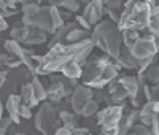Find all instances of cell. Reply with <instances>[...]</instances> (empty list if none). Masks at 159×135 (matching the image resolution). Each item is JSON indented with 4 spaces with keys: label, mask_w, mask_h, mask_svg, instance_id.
I'll list each match as a JSON object with an SVG mask.
<instances>
[{
    "label": "cell",
    "mask_w": 159,
    "mask_h": 135,
    "mask_svg": "<svg viewBox=\"0 0 159 135\" xmlns=\"http://www.w3.org/2000/svg\"><path fill=\"white\" fill-rule=\"evenodd\" d=\"M96 48L92 38H88L84 42L78 43H59L48 49V52L42 57V62L37 65L35 75L46 76L51 73L62 72V69L70 62L83 64L89 59L92 49Z\"/></svg>",
    "instance_id": "1"
},
{
    "label": "cell",
    "mask_w": 159,
    "mask_h": 135,
    "mask_svg": "<svg viewBox=\"0 0 159 135\" xmlns=\"http://www.w3.org/2000/svg\"><path fill=\"white\" fill-rule=\"evenodd\" d=\"M151 16H153L151 0H126L118 27L121 32L129 29H134L139 32L148 30Z\"/></svg>",
    "instance_id": "2"
},
{
    "label": "cell",
    "mask_w": 159,
    "mask_h": 135,
    "mask_svg": "<svg viewBox=\"0 0 159 135\" xmlns=\"http://www.w3.org/2000/svg\"><path fill=\"white\" fill-rule=\"evenodd\" d=\"M91 38L94 42L96 48H99L103 54L110 56L113 61L118 59L121 48L124 46L123 43V32L119 30L118 24L113 21H100L97 25H94L91 34Z\"/></svg>",
    "instance_id": "3"
},
{
    "label": "cell",
    "mask_w": 159,
    "mask_h": 135,
    "mask_svg": "<svg viewBox=\"0 0 159 135\" xmlns=\"http://www.w3.org/2000/svg\"><path fill=\"white\" fill-rule=\"evenodd\" d=\"M61 118L59 113L49 100H45L40 103L38 111L34 118V126L42 135H54L56 130L61 127Z\"/></svg>",
    "instance_id": "4"
},
{
    "label": "cell",
    "mask_w": 159,
    "mask_h": 135,
    "mask_svg": "<svg viewBox=\"0 0 159 135\" xmlns=\"http://www.w3.org/2000/svg\"><path fill=\"white\" fill-rule=\"evenodd\" d=\"M126 115V103L119 105H110L105 106L97 113V126L102 129H110V127H118Z\"/></svg>",
    "instance_id": "5"
},
{
    "label": "cell",
    "mask_w": 159,
    "mask_h": 135,
    "mask_svg": "<svg viewBox=\"0 0 159 135\" xmlns=\"http://www.w3.org/2000/svg\"><path fill=\"white\" fill-rule=\"evenodd\" d=\"M94 99V89L86 86V84H80L75 88L73 94L70 96V106H72V111L76 113L78 116H81L83 113V108L84 105Z\"/></svg>",
    "instance_id": "6"
},
{
    "label": "cell",
    "mask_w": 159,
    "mask_h": 135,
    "mask_svg": "<svg viewBox=\"0 0 159 135\" xmlns=\"http://www.w3.org/2000/svg\"><path fill=\"white\" fill-rule=\"evenodd\" d=\"M29 27H35V29H40L46 34L54 35L56 29L54 24H52V16H51V7L49 5H42L40 11L35 15V18L29 22Z\"/></svg>",
    "instance_id": "7"
},
{
    "label": "cell",
    "mask_w": 159,
    "mask_h": 135,
    "mask_svg": "<svg viewBox=\"0 0 159 135\" xmlns=\"http://www.w3.org/2000/svg\"><path fill=\"white\" fill-rule=\"evenodd\" d=\"M118 72H119L118 65H116L115 62H110V64H107V65H103L102 70L99 72V75L92 79V81H89L86 86H89V88H92V89H103L105 86L110 84V81H113V79L118 78Z\"/></svg>",
    "instance_id": "8"
},
{
    "label": "cell",
    "mask_w": 159,
    "mask_h": 135,
    "mask_svg": "<svg viewBox=\"0 0 159 135\" xmlns=\"http://www.w3.org/2000/svg\"><path fill=\"white\" fill-rule=\"evenodd\" d=\"M132 54L139 59V61H143V59H150L153 56H157V46L154 45V42L148 37V35H145V37H140L137 42L134 43V46L130 48Z\"/></svg>",
    "instance_id": "9"
},
{
    "label": "cell",
    "mask_w": 159,
    "mask_h": 135,
    "mask_svg": "<svg viewBox=\"0 0 159 135\" xmlns=\"http://www.w3.org/2000/svg\"><path fill=\"white\" fill-rule=\"evenodd\" d=\"M107 13V7H105L100 0H92L89 5L84 7V13L83 16L88 19V22L91 25H97L100 21H103V15Z\"/></svg>",
    "instance_id": "10"
},
{
    "label": "cell",
    "mask_w": 159,
    "mask_h": 135,
    "mask_svg": "<svg viewBox=\"0 0 159 135\" xmlns=\"http://www.w3.org/2000/svg\"><path fill=\"white\" fill-rule=\"evenodd\" d=\"M115 64L118 65V69H127V70H139L140 61L132 54V51L127 46L121 48V52H119L118 59H115Z\"/></svg>",
    "instance_id": "11"
},
{
    "label": "cell",
    "mask_w": 159,
    "mask_h": 135,
    "mask_svg": "<svg viewBox=\"0 0 159 135\" xmlns=\"http://www.w3.org/2000/svg\"><path fill=\"white\" fill-rule=\"evenodd\" d=\"M75 89L72 88H67L62 81H59V83H51L49 88H48V100L52 103V105H56L59 103L61 100H64L65 97H69L72 96Z\"/></svg>",
    "instance_id": "12"
},
{
    "label": "cell",
    "mask_w": 159,
    "mask_h": 135,
    "mask_svg": "<svg viewBox=\"0 0 159 135\" xmlns=\"http://www.w3.org/2000/svg\"><path fill=\"white\" fill-rule=\"evenodd\" d=\"M21 105H22V100H21V96L19 94H13V96H10L7 100H5V110L8 113V116L15 121V124L19 126L21 124Z\"/></svg>",
    "instance_id": "13"
},
{
    "label": "cell",
    "mask_w": 159,
    "mask_h": 135,
    "mask_svg": "<svg viewBox=\"0 0 159 135\" xmlns=\"http://www.w3.org/2000/svg\"><path fill=\"white\" fill-rule=\"evenodd\" d=\"M108 94L111 96V100H113L115 105H119V103H123L126 99H129V94L124 89V86H123V83H121V79H119V78L110 81V84H108Z\"/></svg>",
    "instance_id": "14"
},
{
    "label": "cell",
    "mask_w": 159,
    "mask_h": 135,
    "mask_svg": "<svg viewBox=\"0 0 159 135\" xmlns=\"http://www.w3.org/2000/svg\"><path fill=\"white\" fill-rule=\"evenodd\" d=\"M76 27H78L76 21H69V22H65L62 27H59L57 32H56L54 35H52L51 42L48 43V49H49V48H52L54 45L65 43V42H67V37H69V34H70L73 29H76Z\"/></svg>",
    "instance_id": "15"
},
{
    "label": "cell",
    "mask_w": 159,
    "mask_h": 135,
    "mask_svg": "<svg viewBox=\"0 0 159 135\" xmlns=\"http://www.w3.org/2000/svg\"><path fill=\"white\" fill-rule=\"evenodd\" d=\"M46 38H48V34H46V32L27 25V30H25V37H24L22 45H25V46L43 45V43H46Z\"/></svg>",
    "instance_id": "16"
},
{
    "label": "cell",
    "mask_w": 159,
    "mask_h": 135,
    "mask_svg": "<svg viewBox=\"0 0 159 135\" xmlns=\"http://www.w3.org/2000/svg\"><path fill=\"white\" fill-rule=\"evenodd\" d=\"M159 119V115L156 113L154 110V100L151 102H147L142 108H140V123L145 124V126H153L154 121Z\"/></svg>",
    "instance_id": "17"
},
{
    "label": "cell",
    "mask_w": 159,
    "mask_h": 135,
    "mask_svg": "<svg viewBox=\"0 0 159 135\" xmlns=\"http://www.w3.org/2000/svg\"><path fill=\"white\" fill-rule=\"evenodd\" d=\"M119 79H121L124 89L127 91L129 99L135 97L137 94L142 91V88H143V86L140 84V81H139V76H119Z\"/></svg>",
    "instance_id": "18"
},
{
    "label": "cell",
    "mask_w": 159,
    "mask_h": 135,
    "mask_svg": "<svg viewBox=\"0 0 159 135\" xmlns=\"http://www.w3.org/2000/svg\"><path fill=\"white\" fill-rule=\"evenodd\" d=\"M32 88H34V97H35V102L37 103H42L45 100H48V89L42 84V81L38 79V75H34L32 78ZM40 106V105H38Z\"/></svg>",
    "instance_id": "19"
},
{
    "label": "cell",
    "mask_w": 159,
    "mask_h": 135,
    "mask_svg": "<svg viewBox=\"0 0 159 135\" xmlns=\"http://www.w3.org/2000/svg\"><path fill=\"white\" fill-rule=\"evenodd\" d=\"M65 78H69V79H80L83 76V64H80V62H70L67 64L62 69L61 72Z\"/></svg>",
    "instance_id": "20"
},
{
    "label": "cell",
    "mask_w": 159,
    "mask_h": 135,
    "mask_svg": "<svg viewBox=\"0 0 159 135\" xmlns=\"http://www.w3.org/2000/svg\"><path fill=\"white\" fill-rule=\"evenodd\" d=\"M19 96H21L22 103L29 105L30 108L38 106V103L35 102V97H34V88H32V83H25V84L19 86Z\"/></svg>",
    "instance_id": "21"
},
{
    "label": "cell",
    "mask_w": 159,
    "mask_h": 135,
    "mask_svg": "<svg viewBox=\"0 0 159 135\" xmlns=\"http://www.w3.org/2000/svg\"><path fill=\"white\" fill-rule=\"evenodd\" d=\"M91 34H92V32H89V30H86V29L76 27V29H73V30L69 34L67 42H65V43H78V42H84V40L91 38Z\"/></svg>",
    "instance_id": "22"
},
{
    "label": "cell",
    "mask_w": 159,
    "mask_h": 135,
    "mask_svg": "<svg viewBox=\"0 0 159 135\" xmlns=\"http://www.w3.org/2000/svg\"><path fill=\"white\" fill-rule=\"evenodd\" d=\"M59 118L62 121V126L69 127V129H76L78 127V115L73 111H67V110H62L59 113Z\"/></svg>",
    "instance_id": "23"
},
{
    "label": "cell",
    "mask_w": 159,
    "mask_h": 135,
    "mask_svg": "<svg viewBox=\"0 0 159 135\" xmlns=\"http://www.w3.org/2000/svg\"><path fill=\"white\" fill-rule=\"evenodd\" d=\"M140 32L139 30H134V29H129V30H123V43L124 46H127L129 49L134 46V43L140 38Z\"/></svg>",
    "instance_id": "24"
},
{
    "label": "cell",
    "mask_w": 159,
    "mask_h": 135,
    "mask_svg": "<svg viewBox=\"0 0 159 135\" xmlns=\"http://www.w3.org/2000/svg\"><path fill=\"white\" fill-rule=\"evenodd\" d=\"M99 105H100V103H99L96 99L89 100V102L84 105V108H83V113H81V116H84V118H91V116L97 115V113H99Z\"/></svg>",
    "instance_id": "25"
},
{
    "label": "cell",
    "mask_w": 159,
    "mask_h": 135,
    "mask_svg": "<svg viewBox=\"0 0 159 135\" xmlns=\"http://www.w3.org/2000/svg\"><path fill=\"white\" fill-rule=\"evenodd\" d=\"M145 78L153 84H159V65H151L150 69L145 72Z\"/></svg>",
    "instance_id": "26"
},
{
    "label": "cell",
    "mask_w": 159,
    "mask_h": 135,
    "mask_svg": "<svg viewBox=\"0 0 159 135\" xmlns=\"http://www.w3.org/2000/svg\"><path fill=\"white\" fill-rule=\"evenodd\" d=\"M15 121H13L10 116H3L2 121H0V135H7L10 132V129L13 127Z\"/></svg>",
    "instance_id": "27"
},
{
    "label": "cell",
    "mask_w": 159,
    "mask_h": 135,
    "mask_svg": "<svg viewBox=\"0 0 159 135\" xmlns=\"http://www.w3.org/2000/svg\"><path fill=\"white\" fill-rule=\"evenodd\" d=\"M157 56H153V57H150V59H143V61H140V65H139V73H145V72H147L148 69H150V67L151 65H154L156 62H157Z\"/></svg>",
    "instance_id": "28"
},
{
    "label": "cell",
    "mask_w": 159,
    "mask_h": 135,
    "mask_svg": "<svg viewBox=\"0 0 159 135\" xmlns=\"http://www.w3.org/2000/svg\"><path fill=\"white\" fill-rule=\"evenodd\" d=\"M80 7H81V3L78 2V0H64V3L61 8L67 10L70 13H78L80 11Z\"/></svg>",
    "instance_id": "29"
},
{
    "label": "cell",
    "mask_w": 159,
    "mask_h": 135,
    "mask_svg": "<svg viewBox=\"0 0 159 135\" xmlns=\"http://www.w3.org/2000/svg\"><path fill=\"white\" fill-rule=\"evenodd\" d=\"M132 132H134L135 135H153L151 133V127L150 126H145V124H135L134 127H132Z\"/></svg>",
    "instance_id": "30"
},
{
    "label": "cell",
    "mask_w": 159,
    "mask_h": 135,
    "mask_svg": "<svg viewBox=\"0 0 159 135\" xmlns=\"http://www.w3.org/2000/svg\"><path fill=\"white\" fill-rule=\"evenodd\" d=\"M75 21H76V24H78V27H81V29H86V30H89V32H92V25L88 22V19L84 18V16H75Z\"/></svg>",
    "instance_id": "31"
},
{
    "label": "cell",
    "mask_w": 159,
    "mask_h": 135,
    "mask_svg": "<svg viewBox=\"0 0 159 135\" xmlns=\"http://www.w3.org/2000/svg\"><path fill=\"white\" fill-rule=\"evenodd\" d=\"M19 115H21V119L29 121V119L32 118V108H30L29 105L22 103V105H21V111H19Z\"/></svg>",
    "instance_id": "32"
},
{
    "label": "cell",
    "mask_w": 159,
    "mask_h": 135,
    "mask_svg": "<svg viewBox=\"0 0 159 135\" xmlns=\"http://www.w3.org/2000/svg\"><path fill=\"white\" fill-rule=\"evenodd\" d=\"M18 3H19V0H0V8L2 10H8V8L15 10Z\"/></svg>",
    "instance_id": "33"
},
{
    "label": "cell",
    "mask_w": 159,
    "mask_h": 135,
    "mask_svg": "<svg viewBox=\"0 0 159 135\" xmlns=\"http://www.w3.org/2000/svg\"><path fill=\"white\" fill-rule=\"evenodd\" d=\"M107 15H108L110 21H113L115 24H118L119 19H121V13H118V10H110V8H107Z\"/></svg>",
    "instance_id": "34"
},
{
    "label": "cell",
    "mask_w": 159,
    "mask_h": 135,
    "mask_svg": "<svg viewBox=\"0 0 159 135\" xmlns=\"http://www.w3.org/2000/svg\"><path fill=\"white\" fill-rule=\"evenodd\" d=\"M154 30H159V15H153L151 21H150L148 32H154Z\"/></svg>",
    "instance_id": "35"
},
{
    "label": "cell",
    "mask_w": 159,
    "mask_h": 135,
    "mask_svg": "<svg viewBox=\"0 0 159 135\" xmlns=\"http://www.w3.org/2000/svg\"><path fill=\"white\" fill-rule=\"evenodd\" d=\"M142 91H143V96H145V99H147V102H151V100H153V92H151V88H150L148 84H145V86L142 88Z\"/></svg>",
    "instance_id": "36"
},
{
    "label": "cell",
    "mask_w": 159,
    "mask_h": 135,
    "mask_svg": "<svg viewBox=\"0 0 159 135\" xmlns=\"http://www.w3.org/2000/svg\"><path fill=\"white\" fill-rule=\"evenodd\" d=\"M73 130H75V129H69V127H65V126H61V127L56 130L54 135H70Z\"/></svg>",
    "instance_id": "37"
},
{
    "label": "cell",
    "mask_w": 159,
    "mask_h": 135,
    "mask_svg": "<svg viewBox=\"0 0 159 135\" xmlns=\"http://www.w3.org/2000/svg\"><path fill=\"white\" fill-rule=\"evenodd\" d=\"M88 133H91V129H88V127H76L70 135H88Z\"/></svg>",
    "instance_id": "38"
},
{
    "label": "cell",
    "mask_w": 159,
    "mask_h": 135,
    "mask_svg": "<svg viewBox=\"0 0 159 135\" xmlns=\"http://www.w3.org/2000/svg\"><path fill=\"white\" fill-rule=\"evenodd\" d=\"M148 37L154 42V45L157 46V49H159V30H154V32H148Z\"/></svg>",
    "instance_id": "39"
},
{
    "label": "cell",
    "mask_w": 159,
    "mask_h": 135,
    "mask_svg": "<svg viewBox=\"0 0 159 135\" xmlns=\"http://www.w3.org/2000/svg\"><path fill=\"white\" fill-rule=\"evenodd\" d=\"M13 15H18V10L15 8V10H11V8H8V10H2V18H10V16H13Z\"/></svg>",
    "instance_id": "40"
},
{
    "label": "cell",
    "mask_w": 159,
    "mask_h": 135,
    "mask_svg": "<svg viewBox=\"0 0 159 135\" xmlns=\"http://www.w3.org/2000/svg\"><path fill=\"white\" fill-rule=\"evenodd\" d=\"M48 5L49 7H54V8H61L62 3H64V0H46Z\"/></svg>",
    "instance_id": "41"
},
{
    "label": "cell",
    "mask_w": 159,
    "mask_h": 135,
    "mask_svg": "<svg viewBox=\"0 0 159 135\" xmlns=\"http://www.w3.org/2000/svg\"><path fill=\"white\" fill-rule=\"evenodd\" d=\"M151 92H153V100H159V84H153Z\"/></svg>",
    "instance_id": "42"
},
{
    "label": "cell",
    "mask_w": 159,
    "mask_h": 135,
    "mask_svg": "<svg viewBox=\"0 0 159 135\" xmlns=\"http://www.w3.org/2000/svg\"><path fill=\"white\" fill-rule=\"evenodd\" d=\"M151 133H153V135H159V119L153 123V126H151Z\"/></svg>",
    "instance_id": "43"
},
{
    "label": "cell",
    "mask_w": 159,
    "mask_h": 135,
    "mask_svg": "<svg viewBox=\"0 0 159 135\" xmlns=\"http://www.w3.org/2000/svg\"><path fill=\"white\" fill-rule=\"evenodd\" d=\"M61 15H62L64 21H69V19L72 18V15H73V13H70V11H67V10H61Z\"/></svg>",
    "instance_id": "44"
},
{
    "label": "cell",
    "mask_w": 159,
    "mask_h": 135,
    "mask_svg": "<svg viewBox=\"0 0 159 135\" xmlns=\"http://www.w3.org/2000/svg\"><path fill=\"white\" fill-rule=\"evenodd\" d=\"M2 19V30H7L8 29V22H7V19L5 18H0Z\"/></svg>",
    "instance_id": "45"
},
{
    "label": "cell",
    "mask_w": 159,
    "mask_h": 135,
    "mask_svg": "<svg viewBox=\"0 0 159 135\" xmlns=\"http://www.w3.org/2000/svg\"><path fill=\"white\" fill-rule=\"evenodd\" d=\"M34 2H37V0H19V3H22V5H27V3H34Z\"/></svg>",
    "instance_id": "46"
},
{
    "label": "cell",
    "mask_w": 159,
    "mask_h": 135,
    "mask_svg": "<svg viewBox=\"0 0 159 135\" xmlns=\"http://www.w3.org/2000/svg\"><path fill=\"white\" fill-rule=\"evenodd\" d=\"M78 2L81 3V5H84V7H86V5H89V3L92 2V0H78Z\"/></svg>",
    "instance_id": "47"
},
{
    "label": "cell",
    "mask_w": 159,
    "mask_h": 135,
    "mask_svg": "<svg viewBox=\"0 0 159 135\" xmlns=\"http://www.w3.org/2000/svg\"><path fill=\"white\" fill-rule=\"evenodd\" d=\"M154 110H156V113L159 115V100H154Z\"/></svg>",
    "instance_id": "48"
},
{
    "label": "cell",
    "mask_w": 159,
    "mask_h": 135,
    "mask_svg": "<svg viewBox=\"0 0 159 135\" xmlns=\"http://www.w3.org/2000/svg\"><path fill=\"white\" fill-rule=\"evenodd\" d=\"M100 2H102V3H103V5H105V7H107V5H108V3H110V0H100Z\"/></svg>",
    "instance_id": "49"
},
{
    "label": "cell",
    "mask_w": 159,
    "mask_h": 135,
    "mask_svg": "<svg viewBox=\"0 0 159 135\" xmlns=\"http://www.w3.org/2000/svg\"><path fill=\"white\" fill-rule=\"evenodd\" d=\"M151 3H153V7H156V5H159V0H151Z\"/></svg>",
    "instance_id": "50"
},
{
    "label": "cell",
    "mask_w": 159,
    "mask_h": 135,
    "mask_svg": "<svg viewBox=\"0 0 159 135\" xmlns=\"http://www.w3.org/2000/svg\"><path fill=\"white\" fill-rule=\"evenodd\" d=\"M13 135H27V133H22V132H19V130H18L16 133H13Z\"/></svg>",
    "instance_id": "51"
},
{
    "label": "cell",
    "mask_w": 159,
    "mask_h": 135,
    "mask_svg": "<svg viewBox=\"0 0 159 135\" xmlns=\"http://www.w3.org/2000/svg\"><path fill=\"white\" fill-rule=\"evenodd\" d=\"M99 135H103V133H102V132H100V133H99Z\"/></svg>",
    "instance_id": "52"
}]
</instances>
